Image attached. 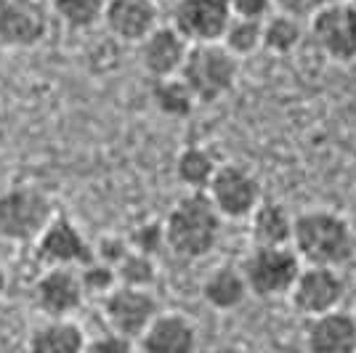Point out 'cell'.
<instances>
[{
    "label": "cell",
    "mask_w": 356,
    "mask_h": 353,
    "mask_svg": "<svg viewBox=\"0 0 356 353\" xmlns=\"http://www.w3.org/2000/svg\"><path fill=\"white\" fill-rule=\"evenodd\" d=\"M293 250L303 265H327V268H338L348 263L356 252V231L348 226V221L325 210H306L296 215L293 226Z\"/></svg>",
    "instance_id": "cell-1"
},
{
    "label": "cell",
    "mask_w": 356,
    "mask_h": 353,
    "mask_svg": "<svg viewBox=\"0 0 356 353\" xmlns=\"http://www.w3.org/2000/svg\"><path fill=\"white\" fill-rule=\"evenodd\" d=\"M223 215L210 202L208 192H189L170 207L165 218L168 250L184 261H200L221 239Z\"/></svg>",
    "instance_id": "cell-2"
},
{
    "label": "cell",
    "mask_w": 356,
    "mask_h": 353,
    "mask_svg": "<svg viewBox=\"0 0 356 353\" xmlns=\"http://www.w3.org/2000/svg\"><path fill=\"white\" fill-rule=\"evenodd\" d=\"M59 213L54 197L35 183H14L0 192V239L35 245Z\"/></svg>",
    "instance_id": "cell-3"
},
{
    "label": "cell",
    "mask_w": 356,
    "mask_h": 353,
    "mask_svg": "<svg viewBox=\"0 0 356 353\" xmlns=\"http://www.w3.org/2000/svg\"><path fill=\"white\" fill-rule=\"evenodd\" d=\"M239 59L223 43H197L189 48L181 80L192 88L197 104H213L234 88Z\"/></svg>",
    "instance_id": "cell-4"
},
{
    "label": "cell",
    "mask_w": 356,
    "mask_h": 353,
    "mask_svg": "<svg viewBox=\"0 0 356 353\" xmlns=\"http://www.w3.org/2000/svg\"><path fill=\"white\" fill-rule=\"evenodd\" d=\"M303 271V261L293 247H252L242 263L250 295L255 297H282L290 295Z\"/></svg>",
    "instance_id": "cell-5"
},
{
    "label": "cell",
    "mask_w": 356,
    "mask_h": 353,
    "mask_svg": "<svg viewBox=\"0 0 356 353\" xmlns=\"http://www.w3.org/2000/svg\"><path fill=\"white\" fill-rule=\"evenodd\" d=\"M210 202L226 221H242L250 218L255 207L261 205V181L252 170L237 162H223L216 178L208 186Z\"/></svg>",
    "instance_id": "cell-6"
},
{
    "label": "cell",
    "mask_w": 356,
    "mask_h": 353,
    "mask_svg": "<svg viewBox=\"0 0 356 353\" xmlns=\"http://www.w3.org/2000/svg\"><path fill=\"white\" fill-rule=\"evenodd\" d=\"M102 311L109 324V332L122 335L128 340H138L149 329L163 311L152 290H136V287H115L102 300Z\"/></svg>",
    "instance_id": "cell-7"
},
{
    "label": "cell",
    "mask_w": 356,
    "mask_h": 353,
    "mask_svg": "<svg viewBox=\"0 0 356 353\" xmlns=\"http://www.w3.org/2000/svg\"><path fill=\"white\" fill-rule=\"evenodd\" d=\"M35 255L45 268H83L93 261V245L67 215H56L35 242Z\"/></svg>",
    "instance_id": "cell-8"
},
{
    "label": "cell",
    "mask_w": 356,
    "mask_h": 353,
    "mask_svg": "<svg viewBox=\"0 0 356 353\" xmlns=\"http://www.w3.org/2000/svg\"><path fill=\"white\" fill-rule=\"evenodd\" d=\"M346 295V281L338 268L327 265H303L300 277L290 290V300L298 313L303 316H325L330 311H338Z\"/></svg>",
    "instance_id": "cell-9"
},
{
    "label": "cell",
    "mask_w": 356,
    "mask_h": 353,
    "mask_svg": "<svg viewBox=\"0 0 356 353\" xmlns=\"http://www.w3.org/2000/svg\"><path fill=\"white\" fill-rule=\"evenodd\" d=\"M232 19L234 14L229 0H176L170 24L192 45L221 43Z\"/></svg>",
    "instance_id": "cell-10"
},
{
    "label": "cell",
    "mask_w": 356,
    "mask_h": 353,
    "mask_svg": "<svg viewBox=\"0 0 356 353\" xmlns=\"http://www.w3.org/2000/svg\"><path fill=\"white\" fill-rule=\"evenodd\" d=\"M86 297L80 268H45L32 287V300L45 319H72Z\"/></svg>",
    "instance_id": "cell-11"
},
{
    "label": "cell",
    "mask_w": 356,
    "mask_h": 353,
    "mask_svg": "<svg viewBox=\"0 0 356 353\" xmlns=\"http://www.w3.org/2000/svg\"><path fill=\"white\" fill-rule=\"evenodd\" d=\"M309 22H312V38L330 59H356V6L351 0L327 6L316 11Z\"/></svg>",
    "instance_id": "cell-12"
},
{
    "label": "cell",
    "mask_w": 356,
    "mask_h": 353,
    "mask_svg": "<svg viewBox=\"0 0 356 353\" xmlns=\"http://www.w3.org/2000/svg\"><path fill=\"white\" fill-rule=\"evenodd\" d=\"M48 8L43 0H0V45L32 48L48 32Z\"/></svg>",
    "instance_id": "cell-13"
},
{
    "label": "cell",
    "mask_w": 356,
    "mask_h": 353,
    "mask_svg": "<svg viewBox=\"0 0 356 353\" xmlns=\"http://www.w3.org/2000/svg\"><path fill=\"white\" fill-rule=\"evenodd\" d=\"M189 48H192V43L173 24H160L144 43L138 45V59H141L144 72L152 80L178 77L184 64H186Z\"/></svg>",
    "instance_id": "cell-14"
},
{
    "label": "cell",
    "mask_w": 356,
    "mask_h": 353,
    "mask_svg": "<svg viewBox=\"0 0 356 353\" xmlns=\"http://www.w3.org/2000/svg\"><path fill=\"white\" fill-rule=\"evenodd\" d=\"M102 24L120 43L141 45L160 27V8L154 0H109Z\"/></svg>",
    "instance_id": "cell-15"
},
{
    "label": "cell",
    "mask_w": 356,
    "mask_h": 353,
    "mask_svg": "<svg viewBox=\"0 0 356 353\" xmlns=\"http://www.w3.org/2000/svg\"><path fill=\"white\" fill-rule=\"evenodd\" d=\"M141 353H194L197 351V327L189 316L165 311L138 338Z\"/></svg>",
    "instance_id": "cell-16"
},
{
    "label": "cell",
    "mask_w": 356,
    "mask_h": 353,
    "mask_svg": "<svg viewBox=\"0 0 356 353\" xmlns=\"http://www.w3.org/2000/svg\"><path fill=\"white\" fill-rule=\"evenodd\" d=\"M306 345L312 353H356V319L341 309L314 316L306 329Z\"/></svg>",
    "instance_id": "cell-17"
},
{
    "label": "cell",
    "mask_w": 356,
    "mask_h": 353,
    "mask_svg": "<svg viewBox=\"0 0 356 353\" xmlns=\"http://www.w3.org/2000/svg\"><path fill=\"white\" fill-rule=\"evenodd\" d=\"M88 338L72 319H45L32 329L27 353H86Z\"/></svg>",
    "instance_id": "cell-18"
},
{
    "label": "cell",
    "mask_w": 356,
    "mask_h": 353,
    "mask_svg": "<svg viewBox=\"0 0 356 353\" xmlns=\"http://www.w3.org/2000/svg\"><path fill=\"white\" fill-rule=\"evenodd\" d=\"M296 218L280 202L264 199L250 215V231L255 247H293Z\"/></svg>",
    "instance_id": "cell-19"
},
{
    "label": "cell",
    "mask_w": 356,
    "mask_h": 353,
    "mask_svg": "<svg viewBox=\"0 0 356 353\" xmlns=\"http://www.w3.org/2000/svg\"><path fill=\"white\" fill-rule=\"evenodd\" d=\"M248 295H250V287H248L242 268L237 265H218L202 281V297L216 311L239 309Z\"/></svg>",
    "instance_id": "cell-20"
},
{
    "label": "cell",
    "mask_w": 356,
    "mask_h": 353,
    "mask_svg": "<svg viewBox=\"0 0 356 353\" xmlns=\"http://www.w3.org/2000/svg\"><path fill=\"white\" fill-rule=\"evenodd\" d=\"M218 167L221 165L205 147H186L176 160V176L189 192H208Z\"/></svg>",
    "instance_id": "cell-21"
},
{
    "label": "cell",
    "mask_w": 356,
    "mask_h": 353,
    "mask_svg": "<svg viewBox=\"0 0 356 353\" xmlns=\"http://www.w3.org/2000/svg\"><path fill=\"white\" fill-rule=\"evenodd\" d=\"M152 101L154 106L168 115V117H189L197 106V99H194L192 88L178 77H165V80H154L152 85Z\"/></svg>",
    "instance_id": "cell-22"
},
{
    "label": "cell",
    "mask_w": 356,
    "mask_h": 353,
    "mask_svg": "<svg viewBox=\"0 0 356 353\" xmlns=\"http://www.w3.org/2000/svg\"><path fill=\"white\" fill-rule=\"evenodd\" d=\"M106 3L109 0H51V8L70 30L86 32L104 22Z\"/></svg>",
    "instance_id": "cell-23"
},
{
    "label": "cell",
    "mask_w": 356,
    "mask_h": 353,
    "mask_svg": "<svg viewBox=\"0 0 356 353\" xmlns=\"http://www.w3.org/2000/svg\"><path fill=\"white\" fill-rule=\"evenodd\" d=\"M303 38V27H300V19H293L287 14H271L264 22V48L284 56V54H293Z\"/></svg>",
    "instance_id": "cell-24"
},
{
    "label": "cell",
    "mask_w": 356,
    "mask_h": 353,
    "mask_svg": "<svg viewBox=\"0 0 356 353\" xmlns=\"http://www.w3.org/2000/svg\"><path fill=\"white\" fill-rule=\"evenodd\" d=\"M221 43L226 45V51L234 54L237 59L252 56L258 48H264V22L234 16V19L229 22L226 32H223Z\"/></svg>",
    "instance_id": "cell-25"
},
{
    "label": "cell",
    "mask_w": 356,
    "mask_h": 353,
    "mask_svg": "<svg viewBox=\"0 0 356 353\" xmlns=\"http://www.w3.org/2000/svg\"><path fill=\"white\" fill-rule=\"evenodd\" d=\"M118 279L122 287L152 290V284L157 281V258L131 250L118 265Z\"/></svg>",
    "instance_id": "cell-26"
},
{
    "label": "cell",
    "mask_w": 356,
    "mask_h": 353,
    "mask_svg": "<svg viewBox=\"0 0 356 353\" xmlns=\"http://www.w3.org/2000/svg\"><path fill=\"white\" fill-rule=\"evenodd\" d=\"M80 281H83L86 295H99L102 300H104L115 287H120L118 268L109 263H102V261H96V258H93L88 265L80 268Z\"/></svg>",
    "instance_id": "cell-27"
},
{
    "label": "cell",
    "mask_w": 356,
    "mask_h": 353,
    "mask_svg": "<svg viewBox=\"0 0 356 353\" xmlns=\"http://www.w3.org/2000/svg\"><path fill=\"white\" fill-rule=\"evenodd\" d=\"M128 242L136 252H144L157 258V252L168 247V239H165V221H144L138 223L134 231L128 234Z\"/></svg>",
    "instance_id": "cell-28"
},
{
    "label": "cell",
    "mask_w": 356,
    "mask_h": 353,
    "mask_svg": "<svg viewBox=\"0 0 356 353\" xmlns=\"http://www.w3.org/2000/svg\"><path fill=\"white\" fill-rule=\"evenodd\" d=\"M134 250L128 236H115V234H104L96 245H93V258L102 261V263H109L118 268L122 263V258Z\"/></svg>",
    "instance_id": "cell-29"
},
{
    "label": "cell",
    "mask_w": 356,
    "mask_h": 353,
    "mask_svg": "<svg viewBox=\"0 0 356 353\" xmlns=\"http://www.w3.org/2000/svg\"><path fill=\"white\" fill-rule=\"evenodd\" d=\"M86 353H134V340L115 335V332H106V335L88 340Z\"/></svg>",
    "instance_id": "cell-30"
},
{
    "label": "cell",
    "mask_w": 356,
    "mask_h": 353,
    "mask_svg": "<svg viewBox=\"0 0 356 353\" xmlns=\"http://www.w3.org/2000/svg\"><path fill=\"white\" fill-rule=\"evenodd\" d=\"M232 3V14L239 19H258V22H266L271 16L274 3L271 0H229Z\"/></svg>",
    "instance_id": "cell-31"
},
{
    "label": "cell",
    "mask_w": 356,
    "mask_h": 353,
    "mask_svg": "<svg viewBox=\"0 0 356 353\" xmlns=\"http://www.w3.org/2000/svg\"><path fill=\"white\" fill-rule=\"evenodd\" d=\"M277 14H287L293 19H312V8L306 6V0H271Z\"/></svg>",
    "instance_id": "cell-32"
},
{
    "label": "cell",
    "mask_w": 356,
    "mask_h": 353,
    "mask_svg": "<svg viewBox=\"0 0 356 353\" xmlns=\"http://www.w3.org/2000/svg\"><path fill=\"white\" fill-rule=\"evenodd\" d=\"M335 3H343V0H306V6L312 8V16L316 14V11L327 8V6H335Z\"/></svg>",
    "instance_id": "cell-33"
},
{
    "label": "cell",
    "mask_w": 356,
    "mask_h": 353,
    "mask_svg": "<svg viewBox=\"0 0 356 353\" xmlns=\"http://www.w3.org/2000/svg\"><path fill=\"white\" fill-rule=\"evenodd\" d=\"M6 284H8V274H6V268L0 263V295L6 293Z\"/></svg>",
    "instance_id": "cell-34"
},
{
    "label": "cell",
    "mask_w": 356,
    "mask_h": 353,
    "mask_svg": "<svg viewBox=\"0 0 356 353\" xmlns=\"http://www.w3.org/2000/svg\"><path fill=\"white\" fill-rule=\"evenodd\" d=\"M221 353H250V351H245V348H239V345H229V348H223Z\"/></svg>",
    "instance_id": "cell-35"
},
{
    "label": "cell",
    "mask_w": 356,
    "mask_h": 353,
    "mask_svg": "<svg viewBox=\"0 0 356 353\" xmlns=\"http://www.w3.org/2000/svg\"><path fill=\"white\" fill-rule=\"evenodd\" d=\"M351 3H354V6H356V0H351Z\"/></svg>",
    "instance_id": "cell-36"
}]
</instances>
